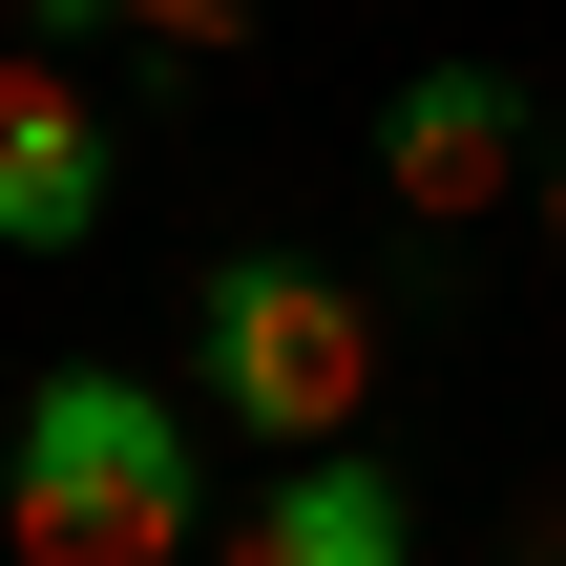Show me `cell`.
Returning <instances> with one entry per match:
<instances>
[{
	"mask_svg": "<svg viewBox=\"0 0 566 566\" xmlns=\"http://www.w3.org/2000/svg\"><path fill=\"white\" fill-rule=\"evenodd\" d=\"M189 420L126 378V357H63V378H21V420H0V546L21 566H189Z\"/></svg>",
	"mask_w": 566,
	"mask_h": 566,
	"instance_id": "cell-1",
	"label": "cell"
},
{
	"mask_svg": "<svg viewBox=\"0 0 566 566\" xmlns=\"http://www.w3.org/2000/svg\"><path fill=\"white\" fill-rule=\"evenodd\" d=\"M378 294L336 273V252H294V231H231L210 273H189V399L231 420V441H273V462H315V441H357V399H378Z\"/></svg>",
	"mask_w": 566,
	"mask_h": 566,
	"instance_id": "cell-2",
	"label": "cell"
},
{
	"mask_svg": "<svg viewBox=\"0 0 566 566\" xmlns=\"http://www.w3.org/2000/svg\"><path fill=\"white\" fill-rule=\"evenodd\" d=\"M378 189H399L420 231H483V210L525 189V84H504V63H399V105H378Z\"/></svg>",
	"mask_w": 566,
	"mask_h": 566,
	"instance_id": "cell-3",
	"label": "cell"
},
{
	"mask_svg": "<svg viewBox=\"0 0 566 566\" xmlns=\"http://www.w3.org/2000/svg\"><path fill=\"white\" fill-rule=\"evenodd\" d=\"M105 210H126V126L42 42H0V252H84Z\"/></svg>",
	"mask_w": 566,
	"mask_h": 566,
	"instance_id": "cell-4",
	"label": "cell"
},
{
	"mask_svg": "<svg viewBox=\"0 0 566 566\" xmlns=\"http://www.w3.org/2000/svg\"><path fill=\"white\" fill-rule=\"evenodd\" d=\"M210 566H420V483H399L378 441H315V462H273V483L210 525Z\"/></svg>",
	"mask_w": 566,
	"mask_h": 566,
	"instance_id": "cell-5",
	"label": "cell"
},
{
	"mask_svg": "<svg viewBox=\"0 0 566 566\" xmlns=\"http://www.w3.org/2000/svg\"><path fill=\"white\" fill-rule=\"evenodd\" d=\"M126 42H168V63H231V42H252V0H126Z\"/></svg>",
	"mask_w": 566,
	"mask_h": 566,
	"instance_id": "cell-6",
	"label": "cell"
},
{
	"mask_svg": "<svg viewBox=\"0 0 566 566\" xmlns=\"http://www.w3.org/2000/svg\"><path fill=\"white\" fill-rule=\"evenodd\" d=\"M0 21H21V42H42V63H63V42H105V21H126V0H0Z\"/></svg>",
	"mask_w": 566,
	"mask_h": 566,
	"instance_id": "cell-7",
	"label": "cell"
},
{
	"mask_svg": "<svg viewBox=\"0 0 566 566\" xmlns=\"http://www.w3.org/2000/svg\"><path fill=\"white\" fill-rule=\"evenodd\" d=\"M504 566H566V504H525V525H504Z\"/></svg>",
	"mask_w": 566,
	"mask_h": 566,
	"instance_id": "cell-8",
	"label": "cell"
},
{
	"mask_svg": "<svg viewBox=\"0 0 566 566\" xmlns=\"http://www.w3.org/2000/svg\"><path fill=\"white\" fill-rule=\"evenodd\" d=\"M546 273H566V168H546Z\"/></svg>",
	"mask_w": 566,
	"mask_h": 566,
	"instance_id": "cell-9",
	"label": "cell"
}]
</instances>
